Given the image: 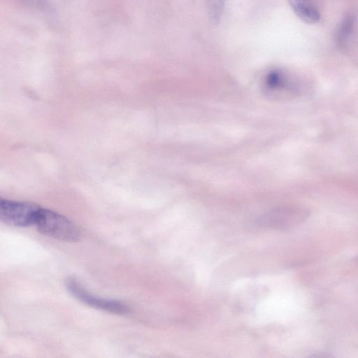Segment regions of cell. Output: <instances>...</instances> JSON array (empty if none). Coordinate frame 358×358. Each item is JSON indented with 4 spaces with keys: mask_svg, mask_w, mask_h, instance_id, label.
Instances as JSON below:
<instances>
[{
    "mask_svg": "<svg viewBox=\"0 0 358 358\" xmlns=\"http://www.w3.org/2000/svg\"><path fill=\"white\" fill-rule=\"evenodd\" d=\"M35 226L41 234L62 241L76 242L81 236L77 226L67 217L42 207Z\"/></svg>",
    "mask_w": 358,
    "mask_h": 358,
    "instance_id": "1",
    "label": "cell"
},
{
    "mask_svg": "<svg viewBox=\"0 0 358 358\" xmlns=\"http://www.w3.org/2000/svg\"><path fill=\"white\" fill-rule=\"evenodd\" d=\"M308 211L297 206H282L270 210L258 220L263 227L287 231L297 227L308 217Z\"/></svg>",
    "mask_w": 358,
    "mask_h": 358,
    "instance_id": "2",
    "label": "cell"
},
{
    "mask_svg": "<svg viewBox=\"0 0 358 358\" xmlns=\"http://www.w3.org/2000/svg\"><path fill=\"white\" fill-rule=\"evenodd\" d=\"M41 208L33 203L1 199L0 219L3 223L14 227L35 225Z\"/></svg>",
    "mask_w": 358,
    "mask_h": 358,
    "instance_id": "3",
    "label": "cell"
},
{
    "mask_svg": "<svg viewBox=\"0 0 358 358\" xmlns=\"http://www.w3.org/2000/svg\"><path fill=\"white\" fill-rule=\"evenodd\" d=\"M66 286L74 297L88 306L119 315H124L129 312V308L125 303L117 300L105 299L94 295L73 278L66 280Z\"/></svg>",
    "mask_w": 358,
    "mask_h": 358,
    "instance_id": "4",
    "label": "cell"
},
{
    "mask_svg": "<svg viewBox=\"0 0 358 358\" xmlns=\"http://www.w3.org/2000/svg\"><path fill=\"white\" fill-rule=\"evenodd\" d=\"M294 13L306 23H317L320 20V13L313 0H289Z\"/></svg>",
    "mask_w": 358,
    "mask_h": 358,
    "instance_id": "5",
    "label": "cell"
},
{
    "mask_svg": "<svg viewBox=\"0 0 358 358\" xmlns=\"http://www.w3.org/2000/svg\"><path fill=\"white\" fill-rule=\"evenodd\" d=\"M355 24V18L352 15H347L341 22L336 34V41L340 47L348 44Z\"/></svg>",
    "mask_w": 358,
    "mask_h": 358,
    "instance_id": "6",
    "label": "cell"
},
{
    "mask_svg": "<svg viewBox=\"0 0 358 358\" xmlns=\"http://www.w3.org/2000/svg\"><path fill=\"white\" fill-rule=\"evenodd\" d=\"M225 0H207V12L210 21L220 22L224 10Z\"/></svg>",
    "mask_w": 358,
    "mask_h": 358,
    "instance_id": "7",
    "label": "cell"
}]
</instances>
